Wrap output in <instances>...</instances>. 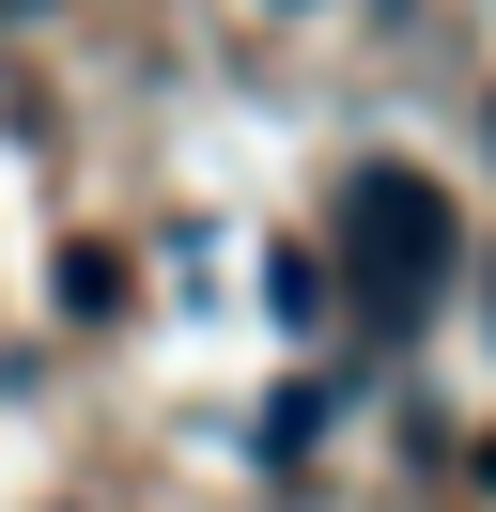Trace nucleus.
I'll return each mask as SVG.
<instances>
[{
    "mask_svg": "<svg viewBox=\"0 0 496 512\" xmlns=\"http://www.w3.org/2000/svg\"><path fill=\"white\" fill-rule=\"evenodd\" d=\"M326 264L372 295V311H434L450 264H465V218H450V187H434L419 156H357L326 187Z\"/></svg>",
    "mask_w": 496,
    "mask_h": 512,
    "instance_id": "f257e3e1",
    "label": "nucleus"
},
{
    "mask_svg": "<svg viewBox=\"0 0 496 512\" xmlns=\"http://www.w3.org/2000/svg\"><path fill=\"white\" fill-rule=\"evenodd\" d=\"M16 16H47V0H16Z\"/></svg>",
    "mask_w": 496,
    "mask_h": 512,
    "instance_id": "f03ea898",
    "label": "nucleus"
}]
</instances>
